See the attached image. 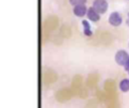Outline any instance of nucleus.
<instances>
[{"instance_id":"nucleus-1","label":"nucleus","mask_w":129,"mask_h":108,"mask_svg":"<svg viewBox=\"0 0 129 108\" xmlns=\"http://www.w3.org/2000/svg\"><path fill=\"white\" fill-rule=\"evenodd\" d=\"M92 7L100 14H105L109 8V3L107 0H94L93 1V4H92Z\"/></svg>"},{"instance_id":"nucleus-7","label":"nucleus","mask_w":129,"mask_h":108,"mask_svg":"<svg viewBox=\"0 0 129 108\" xmlns=\"http://www.w3.org/2000/svg\"><path fill=\"white\" fill-rule=\"evenodd\" d=\"M119 89L123 93L129 92V78H124L119 82Z\"/></svg>"},{"instance_id":"nucleus-3","label":"nucleus","mask_w":129,"mask_h":108,"mask_svg":"<svg viewBox=\"0 0 129 108\" xmlns=\"http://www.w3.org/2000/svg\"><path fill=\"white\" fill-rule=\"evenodd\" d=\"M128 58H129V53L125 49H119V50H117L116 53H115V57H114L116 64L118 66H121V67H123L125 65V63L127 62Z\"/></svg>"},{"instance_id":"nucleus-5","label":"nucleus","mask_w":129,"mask_h":108,"mask_svg":"<svg viewBox=\"0 0 129 108\" xmlns=\"http://www.w3.org/2000/svg\"><path fill=\"white\" fill-rule=\"evenodd\" d=\"M86 16L89 19V21H92V22H98L101 19V15L92 6L88 8V11H87V15Z\"/></svg>"},{"instance_id":"nucleus-6","label":"nucleus","mask_w":129,"mask_h":108,"mask_svg":"<svg viewBox=\"0 0 129 108\" xmlns=\"http://www.w3.org/2000/svg\"><path fill=\"white\" fill-rule=\"evenodd\" d=\"M81 23H82V26H83V33H84V35L88 36V37L92 36L93 35V30H92V26H91L89 20L83 19Z\"/></svg>"},{"instance_id":"nucleus-4","label":"nucleus","mask_w":129,"mask_h":108,"mask_svg":"<svg viewBox=\"0 0 129 108\" xmlns=\"http://www.w3.org/2000/svg\"><path fill=\"white\" fill-rule=\"evenodd\" d=\"M87 11H88V7L86 4H81V5H77L74 6L73 8V13L75 16L79 17V18H83L87 15Z\"/></svg>"},{"instance_id":"nucleus-10","label":"nucleus","mask_w":129,"mask_h":108,"mask_svg":"<svg viewBox=\"0 0 129 108\" xmlns=\"http://www.w3.org/2000/svg\"><path fill=\"white\" fill-rule=\"evenodd\" d=\"M126 24L129 26V12L127 13V19H126Z\"/></svg>"},{"instance_id":"nucleus-2","label":"nucleus","mask_w":129,"mask_h":108,"mask_svg":"<svg viewBox=\"0 0 129 108\" xmlns=\"http://www.w3.org/2000/svg\"><path fill=\"white\" fill-rule=\"evenodd\" d=\"M108 22H109V24H110L111 26H113V27H118V26H120V25L122 24V22H123V17H122V15H121L120 12H118V11H113V12L110 13V15H109V17H108Z\"/></svg>"},{"instance_id":"nucleus-12","label":"nucleus","mask_w":129,"mask_h":108,"mask_svg":"<svg viewBox=\"0 0 129 108\" xmlns=\"http://www.w3.org/2000/svg\"><path fill=\"white\" fill-rule=\"evenodd\" d=\"M128 74H129V73H128Z\"/></svg>"},{"instance_id":"nucleus-11","label":"nucleus","mask_w":129,"mask_h":108,"mask_svg":"<svg viewBox=\"0 0 129 108\" xmlns=\"http://www.w3.org/2000/svg\"><path fill=\"white\" fill-rule=\"evenodd\" d=\"M128 46H129V44H128Z\"/></svg>"},{"instance_id":"nucleus-9","label":"nucleus","mask_w":129,"mask_h":108,"mask_svg":"<svg viewBox=\"0 0 129 108\" xmlns=\"http://www.w3.org/2000/svg\"><path fill=\"white\" fill-rule=\"evenodd\" d=\"M123 68H124V70L127 72V73H129V58H128V60H127V62L125 63V65L123 66Z\"/></svg>"},{"instance_id":"nucleus-13","label":"nucleus","mask_w":129,"mask_h":108,"mask_svg":"<svg viewBox=\"0 0 129 108\" xmlns=\"http://www.w3.org/2000/svg\"><path fill=\"white\" fill-rule=\"evenodd\" d=\"M128 1H129V0H128Z\"/></svg>"},{"instance_id":"nucleus-8","label":"nucleus","mask_w":129,"mask_h":108,"mask_svg":"<svg viewBox=\"0 0 129 108\" xmlns=\"http://www.w3.org/2000/svg\"><path fill=\"white\" fill-rule=\"evenodd\" d=\"M69 3L72 6H77V5H81V4H86L87 0H69Z\"/></svg>"}]
</instances>
